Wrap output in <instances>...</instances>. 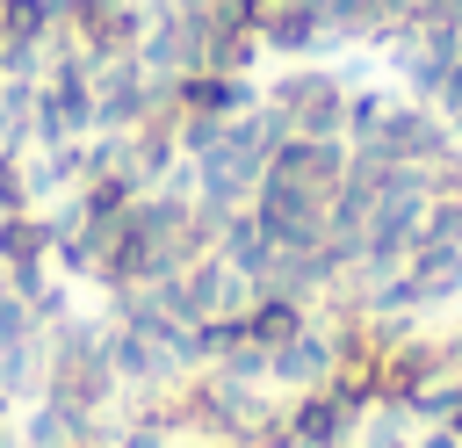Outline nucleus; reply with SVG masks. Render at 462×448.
I'll list each match as a JSON object with an SVG mask.
<instances>
[{
    "instance_id": "nucleus-1",
    "label": "nucleus",
    "mask_w": 462,
    "mask_h": 448,
    "mask_svg": "<svg viewBox=\"0 0 462 448\" xmlns=\"http://www.w3.org/2000/svg\"><path fill=\"white\" fill-rule=\"evenodd\" d=\"M282 412H289V426H296V441H303V448H346V441H354V419H361L332 383L296 390V405H282Z\"/></svg>"
},
{
    "instance_id": "nucleus-2",
    "label": "nucleus",
    "mask_w": 462,
    "mask_h": 448,
    "mask_svg": "<svg viewBox=\"0 0 462 448\" xmlns=\"http://www.w3.org/2000/svg\"><path fill=\"white\" fill-rule=\"evenodd\" d=\"M411 448H462V434H455V426H419Z\"/></svg>"
}]
</instances>
